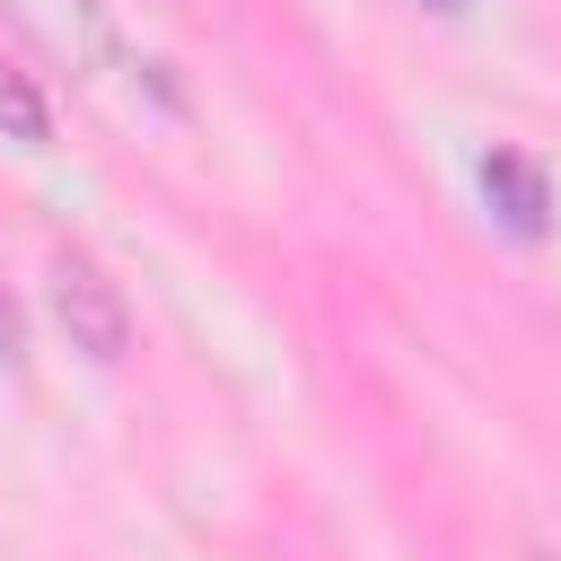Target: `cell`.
Segmentation results:
<instances>
[{"label":"cell","instance_id":"obj_1","mask_svg":"<svg viewBox=\"0 0 561 561\" xmlns=\"http://www.w3.org/2000/svg\"><path fill=\"white\" fill-rule=\"evenodd\" d=\"M53 316H61V333H70L88 359H123V342H131L123 289H114L88 254H61V263H53Z\"/></svg>","mask_w":561,"mask_h":561},{"label":"cell","instance_id":"obj_2","mask_svg":"<svg viewBox=\"0 0 561 561\" xmlns=\"http://www.w3.org/2000/svg\"><path fill=\"white\" fill-rule=\"evenodd\" d=\"M44 53H61L70 70H114V9L105 0H0Z\"/></svg>","mask_w":561,"mask_h":561},{"label":"cell","instance_id":"obj_3","mask_svg":"<svg viewBox=\"0 0 561 561\" xmlns=\"http://www.w3.org/2000/svg\"><path fill=\"white\" fill-rule=\"evenodd\" d=\"M482 193H491V210H500L517 237H543V219H552V184H543V167H535V158L491 149V158H482Z\"/></svg>","mask_w":561,"mask_h":561},{"label":"cell","instance_id":"obj_4","mask_svg":"<svg viewBox=\"0 0 561 561\" xmlns=\"http://www.w3.org/2000/svg\"><path fill=\"white\" fill-rule=\"evenodd\" d=\"M0 131H9V140H26V149H44V140H53V105L35 96V79H26L18 61H0Z\"/></svg>","mask_w":561,"mask_h":561},{"label":"cell","instance_id":"obj_5","mask_svg":"<svg viewBox=\"0 0 561 561\" xmlns=\"http://www.w3.org/2000/svg\"><path fill=\"white\" fill-rule=\"evenodd\" d=\"M26 351V333H18V307H9V289H0V359H18Z\"/></svg>","mask_w":561,"mask_h":561}]
</instances>
